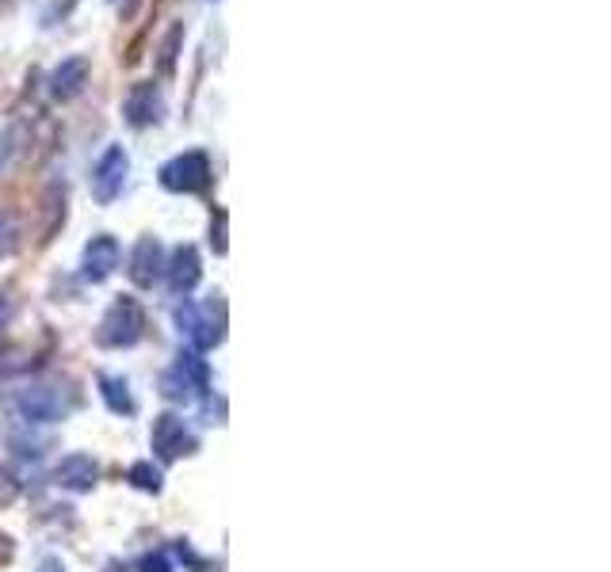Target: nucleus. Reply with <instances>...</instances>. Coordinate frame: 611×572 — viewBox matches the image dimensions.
Wrapping results in <instances>:
<instances>
[{"mask_svg": "<svg viewBox=\"0 0 611 572\" xmlns=\"http://www.w3.org/2000/svg\"><path fill=\"white\" fill-rule=\"evenodd\" d=\"M142 333H145L142 302L131 298V294H119L100 320L96 340L103 344V348H134V344L142 340Z\"/></svg>", "mask_w": 611, "mask_h": 572, "instance_id": "f257e3e1", "label": "nucleus"}, {"mask_svg": "<svg viewBox=\"0 0 611 572\" xmlns=\"http://www.w3.org/2000/svg\"><path fill=\"white\" fill-rule=\"evenodd\" d=\"M176 325H180V333L195 344V348L211 351V348H218L222 336H226V306H222L218 298L203 302V306L184 302V306L176 309Z\"/></svg>", "mask_w": 611, "mask_h": 572, "instance_id": "f03ea898", "label": "nucleus"}, {"mask_svg": "<svg viewBox=\"0 0 611 572\" xmlns=\"http://www.w3.org/2000/svg\"><path fill=\"white\" fill-rule=\"evenodd\" d=\"M157 180H161V187L172 191V195H200V191L211 187V180H214L211 157L200 153V150L180 153V157L161 164Z\"/></svg>", "mask_w": 611, "mask_h": 572, "instance_id": "7ed1b4c3", "label": "nucleus"}, {"mask_svg": "<svg viewBox=\"0 0 611 572\" xmlns=\"http://www.w3.org/2000/svg\"><path fill=\"white\" fill-rule=\"evenodd\" d=\"M206 386H211V370L195 351H184L176 367L161 375V397L172 405H192L195 397L206 394Z\"/></svg>", "mask_w": 611, "mask_h": 572, "instance_id": "20e7f679", "label": "nucleus"}, {"mask_svg": "<svg viewBox=\"0 0 611 572\" xmlns=\"http://www.w3.org/2000/svg\"><path fill=\"white\" fill-rule=\"evenodd\" d=\"M126 176H131V153L123 145H108L100 153V161L92 164V198L100 206H111L126 187Z\"/></svg>", "mask_w": 611, "mask_h": 572, "instance_id": "39448f33", "label": "nucleus"}, {"mask_svg": "<svg viewBox=\"0 0 611 572\" xmlns=\"http://www.w3.org/2000/svg\"><path fill=\"white\" fill-rule=\"evenodd\" d=\"M12 405L28 423H54L73 409V397H65L62 386H28L12 397Z\"/></svg>", "mask_w": 611, "mask_h": 572, "instance_id": "423d86ee", "label": "nucleus"}, {"mask_svg": "<svg viewBox=\"0 0 611 572\" xmlns=\"http://www.w3.org/2000/svg\"><path fill=\"white\" fill-rule=\"evenodd\" d=\"M153 450H157L161 462H176V458H187L200 450V439L192 436V428L184 423V416L165 412L153 420Z\"/></svg>", "mask_w": 611, "mask_h": 572, "instance_id": "0eeeda50", "label": "nucleus"}, {"mask_svg": "<svg viewBox=\"0 0 611 572\" xmlns=\"http://www.w3.org/2000/svg\"><path fill=\"white\" fill-rule=\"evenodd\" d=\"M123 115L134 130H145V126L161 123V115H165V95H161V84L157 81L131 84V92H126V100H123Z\"/></svg>", "mask_w": 611, "mask_h": 572, "instance_id": "6e6552de", "label": "nucleus"}, {"mask_svg": "<svg viewBox=\"0 0 611 572\" xmlns=\"http://www.w3.org/2000/svg\"><path fill=\"white\" fill-rule=\"evenodd\" d=\"M89 76H92V62L84 54H73V58H65L62 65L50 73V100H58V103H69V100H77L84 89H89Z\"/></svg>", "mask_w": 611, "mask_h": 572, "instance_id": "1a4fd4ad", "label": "nucleus"}, {"mask_svg": "<svg viewBox=\"0 0 611 572\" xmlns=\"http://www.w3.org/2000/svg\"><path fill=\"white\" fill-rule=\"evenodd\" d=\"M119 241L111 237V233H100V237H92L89 245H84V256H81V275L89 283H103L115 275L119 267Z\"/></svg>", "mask_w": 611, "mask_h": 572, "instance_id": "9d476101", "label": "nucleus"}, {"mask_svg": "<svg viewBox=\"0 0 611 572\" xmlns=\"http://www.w3.org/2000/svg\"><path fill=\"white\" fill-rule=\"evenodd\" d=\"M165 279L172 294H192L203 279V259L195 245H180L176 253L165 259Z\"/></svg>", "mask_w": 611, "mask_h": 572, "instance_id": "9b49d317", "label": "nucleus"}, {"mask_svg": "<svg viewBox=\"0 0 611 572\" xmlns=\"http://www.w3.org/2000/svg\"><path fill=\"white\" fill-rule=\"evenodd\" d=\"M165 275V248L157 237H142L131 253V279L134 286H153Z\"/></svg>", "mask_w": 611, "mask_h": 572, "instance_id": "f8f14e48", "label": "nucleus"}, {"mask_svg": "<svg viewBox=\"0 0 611 572\" xmlns=\"http://www.w3.org/2000/svg\"><path fill=\"white\" fill-rule=\"evenodd\" d=\"M54 481L69 492H92V484L100 481V466L89 454H69L58 462Z\"/></svg>", "mask_w": 611, "mask_h": 572, "instance_id": "ddd939ff", "label": "nucleus"}, {"mask_svg": "<svg viewBox=\"0 0 611 572\" xmlns=\"http://www.w3.org/2000/svg\"><path fill=\"white\" fill-rule=\"evenodd\" d=\"M42 222H39V245H50L54 233L65 225V187L62 184H50L42 191Z\"/></svg>", "mask_w": 611, "mask_h": 572, "instance_id": "4468645a", "label": "nucleus"}, {"mask_svg": "<svg viewBox=\"0 0 611 572\" xmlns=\"http://www.w3.org/2000/svg\"><path fill=\"white\" fill-rule=\"evenodd\" d=\"M100 394H103V401H108V409L115 412V416H134L138 412V401H134L131 386H126L123 378L103 375L100 378Z\"/></svg>", "mask_w": 611, "mask_h": 572, "instance_id": "2eb2a0df", "label": "nucleus"}, {"mask_svg": "<svg viewBox=\"0 0 611 572\" xmlns=\"http://www.w3.org/2000/svg\"><path fill=\"white\" fill-rule=\"evenodd\" d=\"M180 50H184V23L176 20V23H169L165 39H161V47H157V73H161V76H172V73H176Z\"/></svg>", "mask_w": 611, "mask_h": 572, "instance_id": "dca6fc26", "label": "nucleus"}, {"mask_svg": "<svg viewBox=\"0 0 611 572\" xmlns=\"http://www.w3.org/2000/svg\"><path fill=\"white\" fill-rule=\"evenodd\" d=\"M31 367H34L31 348H23V344H8V348H0V378L23 375V370H31Z\"/></svg>", "mask_w": 611, "mask_h": 572, "instance_id": "f3484780", "label": "nucleus"}, {"mask_svg": "<svg viewBox=\"0 0 611 572\" xmlns=\"http://www.w3.org/2000/svg\"><path fill=\"white\" fill-rule=\"evenodd\" d=\"M126 481H131L134 489H142V492H161L165 477H161V470L153 462H134L131 470H126Z\"/></svg>", "mask_w": 611, "mask_h": 572, "instance_id": "a211bd4d", "label": "nucleus"}, {"mask_svg": "<svg viewBox=\"0 0 611 572\" xmlns=\"http://www.w3.org/2000/svg\"><path fill=\"white\" fill-rule=\"evenodd\" d=\"M20 253V222L8 211H0V259Z\"/></svg>", "mask_w": 611, "mask_h": 572, "instance_id": "6ab92c4d", "label": "nucleus"}, {"mask_svg": "<svg viewBox=\"0 0 611 572\" xmlns=\"http://www.w3.org/2000/svg\"><path fill=\"white\" fill-rule=\"evenodd\" d=\"M226 225H230V218H226V211H214V218H211V248L218 256H226V248H230V241H226Z\"/></svg>", "mask_w": 611, "mask_h": 572, "instance_id": "aec40b11", "label": "nucleus"}, {"mask_svg": "<svg viewBox=\"0 0 611 572\" xmlns=\"http://www.w3.org/2000/svg\"><path fill=\"white\" fill-rule=\"evenodd\" d=\"M138 572H172V561L165 553H145V558L138 561Z\"/></svg>", "mask_w": 611, "mask_h": 572, "instance_id": "412c9836", "label": "nucleus"}, {"mask_svg": "<svg viewBox=\"0 0 611 572\" xmlns=\"http://www.w3.org/2000/svg\"><path fill=\"white\" fill-rule=\"evenodd\" d=\"M16 500H20V484H16L4 470H0V508L16 504Z\"/></svg>", "mask_w": 611, "mask_h": 572, "instance_id": "4be33fe9", "label": "nucleus"}, {"mask_svg": "<svg viewBox=\"0 0 611 572\" xmlns=\"http://www.w3.org/2000/svg\"><path fill=\"white\" fill-rule=\"evenodd\" d=\"M12 157H16V134L12 130H4V134H0V172L12 164Z\"/></svg>", "mask_w": 611, "mask_h": 572, "instance_id": "5701e85b", "label": "nucleus"}, {"mask_svg": "<svg viewBox=\"0 0 611 572\" xmlns=\"http://www.w3.org/2000/svg\"><path fill=\"white\" fill-rule=\"evenodd\" d=\"M12 558H16V542L8 539L4 531H0V569H4V565H8V561H12Z\"/></svg>", "mask_w": 611, "mask_h": 572, "instance_id": "b1692460", "label": "nucleus"}, {"mask_svg": "<svg viewBox=\"0 0 611 572\" xmlns=\"http://www.w3.org/2000/svg\"><path fill=\"white\" fill-rule=\"evenodd\" d=\"M12 314H16V302H12V294H0V328L12 320Z\"/></svg>", "mask_w": 611, "mask_h": 572, "instance_id": "393cba45", "label": "nucleus"}, {"mask_svg": "<svg viewBox=\"0 0 611 572\" xmlns=\"http://www.w3.org/2000/svg\"><path fill=\"white\" fill-rule=\"evenodd\" d=\"M39 572H65V569H62V561H58V558H47L39 565Z\"/></svg>", "mask_w": 611, "mask_h": 572, "instance_id": "a878e982", "label": "nucleus"}, {"mask_svg": "<svg viewBox=\"0 0 611 572\" xmlns=\"http://www.w3.org/2000/svg\"><path fill=\"white\" fill-rule=\"evenodd\" d=\"M103 572H126V569H123V565H119V561H111V565H108V569H103Z\"/></svg>", "mask_w": 611, "mask_h": 572, "instance_id": "bb28decb", "label": "nucleus"}, {"mask_svg": "<svg viewBox=\"0 0 611 572\" xmlns=\"http://www.w3.org/2000/svg\"><path fill=\"white\" fill-rule=\"evenodd\" d=\"M111 4H115V0H111Z\"/></svg>", "mask_w": 611, "mask_h": 572, "instance_id": "cd10ccee", "label": "nucleus"}]
</instances>
